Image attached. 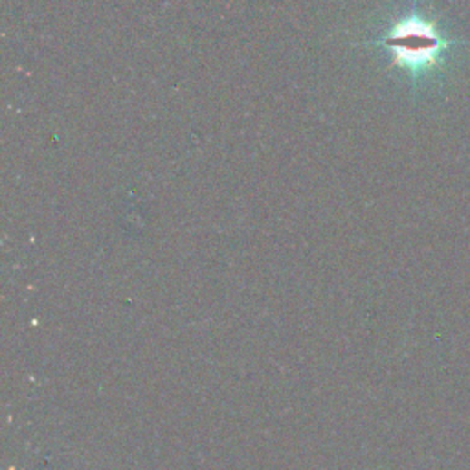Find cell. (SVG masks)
I'll return each instance as SVG.
<instances>
[{
	"mask_svg": "<svg viewBox=\"0 0 470 470\" xmlns=\"http://www.w3.org/2000/svg\"><path fill=\"white\" fill-rule=\"evenodd\" d=\"M386 44L401 64L417 68L434 61L441 41L430 24L423 21H406L394 28L387 35Z\"/></svg>",
	"mask_w": 470,
	"mask_h": 470,
	"instance_id": "1",
	"label": "cell"
}]
</instances>
